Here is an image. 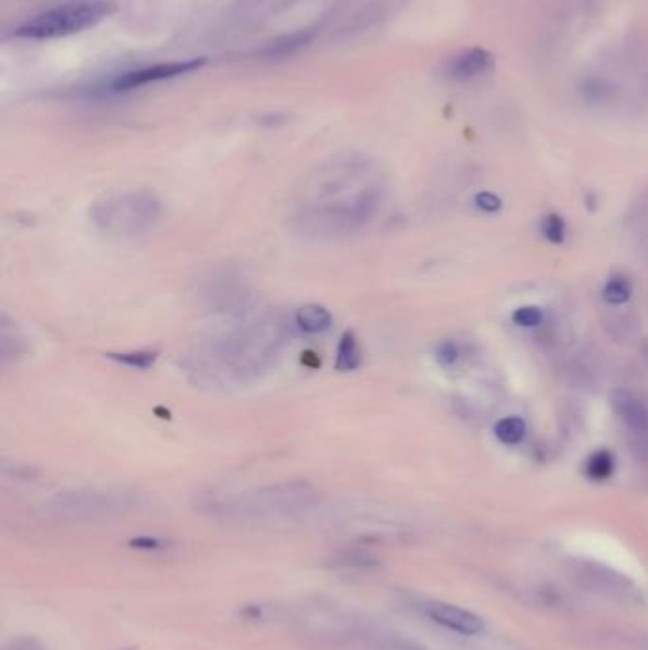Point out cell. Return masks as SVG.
Returning a JSON list of instances; mask_svg holds the SVG:
<instances>
[{"label": "cell", "instance_id": "cell-17", "mask_svg": "<svg viewBox=\"0 0 648 650\" xmlns=\"http://www.w3.org/2000/svg\"><path fill=\"white\" fill-rule=\"evenodd\" d=\"M631 295H633V287L624 276H612L603 287V299L612 306L626 305Z\"/></svg>", "mask_w": 648, "mask_h": 650}, {"label": "cell", "instance_id": "cell-22", "mask_svg": "<svg viewBox=\"0 0 648 650\" xmlns=\"http://www.w3.org/2000/svg\"><path fill=\"white\" fill-rule=\"evenodd\" d=\"M458 358H460V348H458L457 343H453V341L439 343L438 348H436V360H438L439 365L451 367V365L457 364Z\"/></svg>", "mask_w": 648, "mask_h": 650}, {"label": "cell", "instance_id": "cell-21", "mask_svg": "<svg viewBox=\"0 0 648 650\" xmlns=\"http://www.w3.org/2000/svg\"><path fill=\"white\" fill-rule=\"evenodd\" d=\"M609 86L605 80L601 78H588L584 88H582V94L584 97L591 101V103H599V101H605L607 96H609Z\"/></svg>", "mask_w": 648, "mask_h": 650}, {"label": "cell", "instance_id": "cell-11", "mask_svg": "<svg viewBox=\"0 0 648 650\" xmlns=\"http://www.w3.org/2000/svg\"><path fill=\"white\" fill-rule=\"evenodd\" d=\"M495 65V56L485 48H468L457 54L447 65V75L457 82H470L489 73Z\"/></svg>", "mask_w": 648, "mask_h": 650}, {"label": "cell", "instance_id": "cell-13", "mask_svg": "<svg viewBox=\"0 0 648 650\" xmlns=\"http://www.w3.org/2000/svg\"><path fill=\"white\" fill-rule=\"evenodd\" d=\"M362 346L354 331H346L339 339L337 352H335V369L341 373L356 371L362 365Z\"/></svg>", "mask_w": 648, "mask_h": 650}, {"label": "cell", "instance_id": "cell-18", "mask_svg": "<svg viewBox=\"0 0 648 650\" xmlns=\"http://www.w3.org/2000/svg\"><path fill=\"white\" fill-rule=\"evenodd\" d=\"M111 360H115L120 365L132 367V369H139V371H147L153 367L158 354L153 350H134V352H118V354H109Z\"/></svg>", "mask_w": 648, "mask_h": 650}, {"label": "cell", "instance_id": "cell-9", "mask_svg": "<svg viewBox=\"0 0 648 650\" xmlns=\"http://www.w3.org/2000/svg\"><path fill=\"white\" fill-rule=\"evenodd\" d=\"M424 612L432 622H436L445 630L455 631L458 635L474 637V635H481L485 631V622L481 616H477L476 612L468 611V609H462L458 605L434 601V603L424 605Z\"/></svg>", "mask_w": 648, "mask_h": 650}, {"label": "cell", "instance_id": "cell-7", "mask_svg": "<svg viewBox=\"0 0 648 650\" xmlns=\"http://www.w3.org/2000/svg\"><path fill=\"white\" fill-rule=\"evenodd\" d=\"M206 63H208L206 58L181 59V61L156 63V65H149V67L126 71V73L118 75L111 82V90L113 92H132V90L149 86V84H156V82H166V80H173V78L187 77V75L200 71L202 67H206Z\"/></svg>", "mask_w": 648, "mask_h": 650}, {"label": "cell", "instance_id": "cell-19", "mask_svg": "<svg viewBox=\"0 0 648 650\" xmlns=\"http://www.w3.org/2000/svg\"><path fill=\"white\" fill-rule=\"evenodd\" d=\"M540 230H542V236L550 242V244H563L565 238H567V225H565V219L557 213H550L542 219V225H540Z\"/></svg>", "mask_w": 648, "mask_h": 650}, {"label": "cell", "instance_id": "cell-2", "mask_svg": "<svg viewBox=\"0 0 648 650\" xmlns=\"http://www.w3.org/2000/svg\"><path fill=\"white\" fill-rule=\"evenodd\" d=\"M286 343V320L278 312L244 306L204 331L183 354L181 367L198 386L242 388L268 373Z\"/></svg>", "mask_w": 648, "mask_h": 650}, {"label": "cell", "instance_id": "cell-10", "mask_svg": "<svg viewBox=\"0 0 648 650\" xmlns=\"http://www.w3.org/2000/svg\"><path fill=\"white\" fill-rule=\"evenodd\" d=\"M612 407L633 438L648 445V405L635 394L618 390L612 394Z\"/></svg>", "mask_w": 648, "mask_h": 650}, {"label": "cell", "instance_id": "cell-16", "mask_svg": "<svg viewBox=\"0 0 648 650\" xmlns=\"http://www.w3.org/2000/svg\"><path fill=\"white\" fill-rule=\"evenodd\" d=\"M527 434V424L521 417H504L495 424V436L504 445H517Z\"/></svg>", "mask_w": 648, "mask_h": 650}, {"label": "cell", "instance_id": "cell-4", "mask_svg": "<svg viewBox=\"0 0 648 650\" xmlns=\"http://www.w3.org/2000/svg\"><path fill=\"white\" fill-rule=\"evenodd\" d=\"M162 200L147 189L107 192L90 206L88 217L94 229L109 238L130 240L143 236L160 223Z\"/></svg>", "mask_w": 648, "mask_h": 650}, {"label": "cell", "instance_id": "cell-12", "mask_svg": "<svg viewBox=\"0 0 648 650\" xmlns=\"http://www.w3.org/2000/svg\"><path fill=\"white\" fill-rule=\"evenodd\" d=\"M293 324L306 335H320L331 327L333 316L325 306L305 305L295 310Z\"/></svg>", "mask_w": 648, "mask_h": 650}, {"label": "cell", "instance_id": "cell-23", "mask_svg": "<svg viewBox=\"0 0 648 650\" xmlns=\"http://www.w3.org/2000/svg\"><path fill=\"white\" fill-rule=\"evenodd\" d=\"M476 206L479 210L487 213H495L502 208V200L496 196L495 192H479L476 194Z\"/></svg>", "mask_w": 648, "mask_h": 650}, {"label": "cell", "instance_id": "cell-6", "mask_svg": "<svg viewBox=\"0 0 648 650\" xmlns=\"http://www.w3.org/2000/svg\"><path fill=\"white\" fill-rule=\"evenodd\" d=\"M137 497L128 491H71L63 493L48 504V512L61 521H96L115 516L135 506Z\"/></svg>", "mask_w": 648, "mask_h": 650}, {"label": "cell", "instance_id": "cell-3", "mask_svg": "<svg viewBox=\"0 0 648 650\" xmlns=\"http://www.w3.org/2000/svg\"><path fill=\"white\" fill-rule=\"evenodd\" d=\"M320 502L322 493L312 483L295 479L211 498L202 510L223 521L270 523L305 516Z\"/></svg>", "mask_w": 648, "mask_h": 650}, {"label": "cell", "instance_id": "cell-14", "mask_svg": "<svg viewBox=\"0 0 648 650\" xmlns=\"http://www.w3.org/2000/svg\"><path fill=\"white\" fill-rule=\"evenodd\" d=\"M314 39V33L312 31H299V33H293V35H287V37H282V39L272 40L270 44H267L261 52V56L265 58H287L295 52H299L301 48H305L306 44L310 40Z\"/></svg>", "mask_w": 648, "mask_h": 650}, {"label": "cell", "instance_id": "cell-1", "mask_svg": "<svg viewBox=\"0 0 648 650\" xmlns=\"http://www.w3.org/2000/svg\"><path fill=\"white\" fill-rule=\"evenodd\" d=\"M379 166L358 153L337 154L306 173L289 202V223L306 238L337 240L365 229L381 211Z\"/></svg>", "mask_w": 648, "mask_h": 650}, {"label": "cell", "instance_id": "cell-24", "mask_svg": "<svg viewBox=\"0 0 648 650\" xmlns=\"http://www.w3.org/2000/svg\"><path fill=\"white\" fill-rule=\"evenodd\" d=\"M2 650H46V647L35 637H16L6 643Z\"/></svg>", "mask_w": 648, "mask_h": 650}, {"label": "cell", "instance_id": "cell-15", "mask_svg": "<svg viewBox=\"0 0 648 650\" xmlns=\"http://www.w3.org/2000/svg\"><path fill=\"white\" fill-rule=\"evenodd\" d=\"M614 457L607 449H599L595 453H591L586 464H584V472L591 481H605L614 474Z\"/></svg>", "mask_w": 648, "mask_h": 650}, {"label": "cell", "instance_id": "cell-20", "mask_svg": "<svg viewBox=\"0 0 648 650\" xmlns=\"http://www.w3.org/2000/svg\"><path fill=\"white\" fill-rule=\"evenodd\" d=\"M512 322L525 329H533L538 325L544 324V310L538 306H521L512 314Z\"/></svg>", "mask_w": 648, "mask_h": 650}, {"label": "cell", "instance_id": "cell-5", "mask_svg": "<svg viewBox=\"0 0 648 650\" xmlns=\"http://www.w3.org/2000/svg\"><path fill=\"white\" fill-rule=\"evenodd\" d=\"M118 10L113 0H78L50 8L21 23L14 37L25 40L65 39L90 31Z\"/></svg>", "mask_w": 648, "mask_h": 650}, {"label": "cell", "instance_id": "cell-8", "mask_svg": "<svg viewBox=\"0 0 648 650\" xmlns=\"http://www.w3.org/2000/svg\"><path fill=\"white\" fill-rule=\"evenodd\" d=\"M574 576L584 588L603 597H610L614 601H633L637 593L635 586L624 574L593 561H586L578 569H574Z\"/></svg>", "mask_w": 648, "mask_h": 650}]
</instances>
